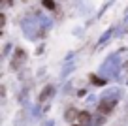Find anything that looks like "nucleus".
Here are the masks:
<instances>
[{"label": "nucleus", "instance_id": "nucleus-11", "mask_svg": "<svg viewBox=\"0 0 128 126\" xmlns=\"http://www.w3.org/2000/svg\"><path fill=\"white\" fill-rule=\"evenodd\" d=\"M76 117H79V111L68 109V113H66V118H68V120H72V118H76Z\"/></svg>", "mask_w": 128, "mask_h": 126}, {"label": "nucleus", "instance_id": "nucleus-15", "mask_svg": "<svg viewBox=\"0 0 128 126\" xmlns=\"http://www.w3.org/2000/svg\"><path fill=\"white\" fill-rule=\"evenodd\" d=\"M32 111H34V113H32V117H34V118H36V117H40V107H32Z\"/></svg>", "mask_w": 128, "mask_h": 126}, {"label": "nucleus", "instance_id": "nucleus-12", "mask_svg": "<svg viewBox=\"0 0 128 126\" xmlns=\"http://www.w3.org/2000/svg\"><path fill=\"white\" fill-rule=\"evenodd\" d=\"M44 8H47V10H55V2H53V0H44Z\"/></svg>", "mask_w": 128, "mask_h": 126}, {"label": "nucleus", "instance_id": "nucleus-16", "mask_svg": "<svg viewBox=\"0 0 128 126\" xmlns=\"http://www.w3.org/2000/svg\"><path fill=\"white\" fill-rule=\"evenodd\" d=\"M4 24H6V15L2 13V15H0V26H4Z\"/></svg>", "mask_w": 128, "mask_h": 126}, {"label": "nucleus", "instance_id": "nucleus-9", "mask_svg": "<svg viewBox=\"0 0 128 126\" xmlns=\"http://www.w3.org/2000/svg\"><path fill=\"white\" fill-rule=\"evenodd\" d=\"M38 19H40V26H44V28H49V26H51V19H49V17L38 15Z\"/></svg>", "mask_w": 128, "mask_h": 126}, {"label": "nucleus", "instance_id": "nucleus-13", "mask_svg": "<svg viewBox=\"0 0 128 126\" xmlns=\"http://www.w3.org/2000/svg\"><path fill=\"white\" fill-rule=\"evenodd\" d=\"M72 70H74V66H72V64H68V66H66V68L62 70V74H60V75H62V77H66V75H68Z\"/></svg>", "mask_w": 128, "mask_h": 126}, {"label": "nucleus", "instance_id": "nucleus-1", "mask_svg": "<svg viewBox=\"0 0 128 126\" xmlns=\"http://www.w3.org/2000/svg\"><path fill=\"white\" fill-rule=\"evenodd\" d=\"M119 68H120V55L119 53H113V55H109L108 58H106V62L102 64L100 74L106 75V77H115Z\"/></svg>", "mask_w": 128, "mask_h": 126}, {"label": "nucleus", "instance_id": "nucleus-6", "mask_svg": "<svg viewBox=\"0 0 128 126\" xmlns=\"http://www.w3.org/2000/svg\"><path fill=\"white\" fill-rule=\"evenodd\" d=\"M120 92H119V88H109V90H106L104 92V96H102V100H117L115 96H119Z\"/></svg>", "mask_w": 128, "mask_h": 126}, {"label": "nucleus", "instance_id": "nucleus-17", "mask_svg": "<svg viewBox=\"0 0 128 126\" xmlns=\"http://www.w3.org/2000/svg\"><path fill=\"white\" fill-rule=\"evenodd\" d=\"M10 4H12V0H2V8H8Z\"/></svg>", "mask_w": 128, "mask_h": 126}, {"label": "nucleus", "instance_id": "nucleus-19", "mask_svg": "<svg viewBox=\"0 0 128 126\" xmlns=\"http://www.w3.org/2000/svg\"><path fill=\"white\" fill-rule=\"evenodd\" d=\"M72 126H81V124H72Z\"/></svg>", "mask_w": 128, "mask_h": 126}, {"label": "nucleus", "instance_id": "nucleus-18", "mask_svg": "<svg viewBox=\"0 0 128 126\" xmlns=\"http://www.w3.org/2000/svg\"><path fill=\"white\" fill-rule=\"evenodd\" d=\"M44 126H55V124H53V122H51V120H47V122H45V124H44Z\"/></svg>", "mask_w": 128, "mask_h": 126}, {"label": "nucleus", "instance_id": "nucleus-8", "mask_svg": "<svg viewBox=\"0 0 128 126\" xmlns=\"http://www.w3.org/2000/svg\"><path fill=\"white\" fill-rule=\"evenodd\" d=\"M51 94H53V87H47V88H44V90H42V94H40V100H42V102H45V100H47Z\"/></svg>", "mask_w": 128, "mask_h": 126}, {"label": "nucleus", "instance_id": "nucleus-14", "mask_svg": "<svg viewBox=\"0 0 128 126\" xmlns=\"http://www.w3.org/2000/svg\"><path fill=\"white\" fill-rule=\"evenodd\" d=\"M85 102H87L88 106H92V104H96V96H92V94H90V96H88L87 100H85Z\"/></svg>", "mask_w": 128, "mask_h": 126}, {"label": "nucleus", "instance_id": "nucleus-20", "mask_svg": "<svg viewBox=\"0 0 128 126\" xmlns=\"http://www.w3.org/2000/svg\"><path fill=\"white\" fill-rule=\"evenodd\" d=\"M126 70H128V62H126Z\"/></svg>", "mask_w": 128, "mask_h": 126}, {"label": "nucleus", "instance_id": "nucleus-5", "mask_svg": "<svg viewBox=\"0 0 128 126\" xmlns=\"http://www.w3.org/2000/svg\"><path fill=\"white\" fill-rule=\"evenodd\" d=\"M77 120H79L81 126L90 124V113H87V111H79V117H77Z\"/></svg>", "mask_w": 128, "mask_h": 126}, {"label": "nucleus", "instance_id": "nucleus-10", "mask_svg": "<svg viewBox=\"0 0 128 126\" xmlns=\"http://www.w3.org/2000/svg\"><path fill=\"white\" fill-rule=\"evenodd\" d=\"M90 81L94 83V85H98V87H102V85H106V81L102 77H98V75H90Z\"/></svg>", "mask_w": 128, "mask_h": 126}, {"label": "nucleus", "instance_id": "nucleus-2", "mask_svg": "<svg viewBox=\"0 0 128 126\" xmlns=\"http://www.w3.org/2000/svg\"><path fill=\"white\" fill-rule=\"evenodd\" d=\"M38 24H40V23H36V19L26 17V19L23 21V32H24L30 40L36 38V36H38Z\"/></svg>", "mask_w": 128, "mask_h": 126}, {"label": "nucleus", "instance_id": "nucleus-4", "mask_svg": "<svg viewBox=\"0 0 128 126\" xmlns=\"http://www.w3.org/2000/svg\"><path fill=\"white\" fill-rule=\"evenodd\" d=\"M24 58H26V55H24V51H23V49H15V56H13V62H12V66L17 70V68H19L21 64L24 62Z\"/></svg>", "mask_w": 128, "mask_h": 126}, {"label": "nucleus", "instance_id": "nucleus-3", "mask_svg": "<svg viewBox=\"0 0 128 126\" xmlns=\"http://www.w3.org/2000/svg\"><path fill=\"white\" fill-rule=\"evenodd\" d=\"M115 104H117V100H102V104L98 106V109H100V113L108 115V113H111V109L115 107Z\"/></svg>", "mask_w": 128, "mask_h": 126}, {"label": "nucleus", "instance_id": "nucleus-7", "mask_svg": "<svg viewBox=\"0 0 128 126\" xmlns=\"http://www.w3.org/2000/svg\"><path fill=\"white\" fill-rule=\"evenodd\" d=\"M113 32H115V30H113V28H109L106 34H102V38H100V42H98V45H104L106 42H109V38L113 36Z\"/></svg>", "mask_w": 128, "mask_h": 126}]
</instances>
